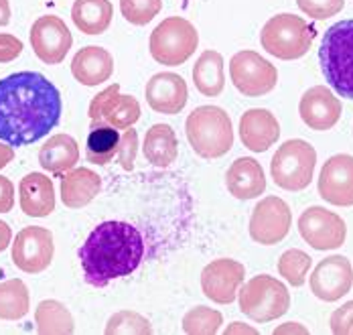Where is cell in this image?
Listing matches in <instances>:
<instances>
[{"mask_svg":"<svg viewBox=\"0 0 353 335\" xmlns=\"http://www.w3.org/2000/svg\"><path fill=\"white\" fill-rule=\"evenodd\" d=\"M59 90L39 72H17L0 79V141L27 147L47 136L61 120Z\"/></svg>","mask_w":353,"mask_h":335,"instance_id":"obj_1","label":"cell"},{"mask_svg":"<svg viewBox=\"0 0 353 335\" xmlns=\"http://www.w3.org/2000/svg\"><path fill=\"white\" fill-rule=\"evenodd\" d=\"M77 256L85 283L102 289L116 278L132 274L141 266L144 240L132 223L112 220L92 230Z\"/></svg>","mask_w":353,"mask_h":335,"instance_id":"obj_2","label":"cell"},{"mask_svg":"<svg viewBox=\"0 0 353 335\" xmlns=\"http://www.w3.org/2000/svg\"><path fill=\"white\" fill-rule=\"evenodd\" d=\"M325 81L341 98L353 100V19L331 25L319 47Z\"/></svg>","mask_w":353,"mask_h":335,"instance_id":"obj_3","label":"cell"},{"mask_svg":"<svg viewBox=\"0 0 353 335\" xmlns=\"http://www.w3.org/2000/svg\"><path fill=\"white\" fill-rule=\"evenodd\" d=\"M185 134L199 156L219 159L234 147V126L230 114L219 106H199L185 120Z\"/></svg>","mask_w":353,"mask_h":335,"instance_id":"obj_4","label":"cell"},{"mask_svg":"<svg viewBox=\"0 0 353 335\" xmlns=\"http://www.w3.org/2000/svg\"><path fill=\"white\" fill-rule=\"evenodd\" d=\"M315 41V29L303 17L281 12L272 17L260 33L262 49L276 59L292 61L309 53Z\"/></svg>","mask_w":353,"mask_h":335,"instance_id":"obj_5","label":"cell"},{"mask_svg":"<svg viewBox=\"0 0 353 335\" xmlns=\"http://www.w3.org/2000/svg\"><path fill=\"white\" fill-rule=\"evenodd\" d=\"M240 311L258 323H268L290 309V293L286 285L270 274H258L240 287Z\"/></svg>","mask_w":353,"mask_h":335,"instance_id":"obj_6","label":"cell"},{"mask_svg":"<svg viewBox=\"0 0 353 335\" xmlns=\"http://www.w3.org/2000/svg\"><path fill=\"white\" fill-rule=\"evenodd\" d=\"M317 165V150L303 139L286 141L270 161V175L284 191H303L311 185Z\"/></svg>","mask_w":353,"mask_h":335,"instance_id":"obj_7","label":"cell"},{"mask_svg":"<svg viewBox=\"0 0 353 335\" xmlns=\"http://www.w3.org/2000/svg\"><path fill=\"white\" fill-rule=\"evenodd\" d=\"M199 45V33L183 17H169L150 33L148 49L157 63L161 65H183Z\"/></svg>","mask_w":353,"mask_h":335,"instance_id":"obj_8","label":"cell"},{"mask_svg":"<svg viewBox=\"0 0 353 335\" xmlns=\"http://www.w3.org/2000/svg\"><path fill=\"white\" fill-rule=\"evenodd\" d=\"M230 77L234 88L248 98L270 94L279 83V70L256 51H240L230 59Z\"/></svg>","mask_w":353,"mask_h":335,"instance_id":"obj_9","label":"cell"},{"mask_svg":"<svg viewBox=\"0 0 353 335\" xmlns=\"http://www.w3.org/2000/svg\"><path fill=\"white\" fill-rule=\"evenodd\" d=\"M10 256L14 266L27 274H39L47 270L55 256L53 232L43 225L23 227L14 238Z\"/></svg>","mask_w":353,"mask_h":335,"instance_id":"obj_10","label":"cell"},{"mask_svg":"<svg viewBox=\"0 0 353 335\" xmlns=\"http://www.w3.org/2000/svg\"><path fill=\"white\" fill-rule=\"evenodd\" d=\"M292 212L288 203L276 197L268 195L256 203L250 216V238L262 246H274L283 242L290 232Z\"/></svg>","mask_w":353,"mask_h":335,"instance_id":"obj_11","label":"cell"},{"mask_svg":"<svg viewBox=\"0 0 353 335\" xmlns=\"http://www.w3.org/2000/svg\"><path fill=\"white\" fill-rule=\"evenodd\" d=\"M299 234L315 250H335L345 244L347 223L339 214L313 205L301 214Z\"/></svg>","mask_w":353,"mask_h":335,"instance_id":"obj_12","label":"cell"},{"mask_svg":"<svg viewBox=\"0 0 353 335\" xmlns=\"http://www.w3.org/2000/svg\"><path fill=\"white\" fill-rule=\"evenodd\" d=\"M92 122H106L118 130H126L141 120V102L134 96L120 94V83L102 90L88 108Z\"/></svg>","mask_w":353,"mask_h":335,"instance_id":"obj_13","label":"cell"},{"mask_svg":"<svg viewBox=\"0 0 353 335\" xmlns=\"http://www.w3.org/2000/svg\"><path fill=\"white\" fill-rule=\"evenodd\" d=\"M29 39L35 55L47 65L61 63L73 45L70 27L55 14L39 17L31 27Z\"/></svg>","mask_w":353,"mask_h":335,"instance_id":"obj_14","label":"cell"},{"mask_svg":"<svg viewBox=\"0 0 353 335\" xmlns=\"http://www.w3.org/2000/svg\"><path fill=\"white\" fill-rule=\"evenodd\" d=\"M246 268L244 264L232 258H217L210 262L201 272V291L217 305H232L240 287L244 285Z\"/></svg>","mask_w":353,"mask_h":335,"instance_id":"obj_15","label":"cell"},{"mask_svg":"<svg viewBox=\"0 0 353 335\" xmlns=\"http://www.w3.org/2000/svg\"><path fill=\"white\" fill-rule=\"evenodd\" d=\"M319 195L337 207L353 205V156L333 154L321 169L317 181Z\"/></svg>","mask_w":353,"mask_h":335,"instance_id":"obj_16","label":"cell"},{"mask_svg":"<svg viewBox=\"0 0 353 335\" xmlns=\"http://www.w3.org/2000/svg\"><path fill=\"white\" fill-rule=\"evenodd\" d=\"M311 291L319 301L335 303L341 297H345L353 287V268L352 262L345 256H329L323 258L315 266L311 274Z\"/></svg>","mask_w":353,"mask_h":335,"instance_id":"obj_17","label":"cell"},{"mask_svg":"<svg viewBox=\"0 0 353 335\" xmlns=\"http://www.w3.org/2000/svg\"><path fill=\"white\" fill-rule=\"evenodd\" d=\"M341 112H343L341 100L327 85H315L307 90L299 104L301 120L311 130H317V132L331 130L339 122Z\"/></svg>","mask_w":353,"mask_h":335,"instance_id":"obj_18","label":"cell"},{"mask_svg":"<svg viewBox=\"0 0 353 335\" xmlns=\"http://www.w3.org/2000/svg\"><path fill=\"white\" fill-rule=\"evenodd\" d=\"M146 104L159 114L175 116L187 106L189 100V88L187 81L173 72H161L154 74L146 83Z\"/></svg>","mask_w":353,"mask_h":335,"instance_id":"obj_19","label":"cell"},{"mask_svg":"<svg viewBox=\"0 0 353 335\" xmlns=\"http://www.w3.org/2000/svg\"><path fill=\"white\" fill-rule=\"evenodd\" d=\"M281 139V124L266 108H250L240 118V141L252 152H266Z\"/></svg>","mask_w":353,"mask_h":335,"instance_id":"obj_20","label":"cell"},{"mask_svg":"<svg viewBox=\"0 0 353 335\" xmlns=\"http://www.w3.org/2000/svg\"><path fill=\"white\" fill-rule=\"evenodd\" d=\"M71 74L85 88L102 85L114 74V57L104 47L88 45L73 55Z\"/></svg>","mask_w":353,"mask_h":335,"instance_id":"obj_21","label":"cell"},{"mask_svg":"<svg viewBox=\"0 0 353 335\" xmlns=\"http://www.w3.org/2000/svg\"><path fill=\"white\" fill-rule=\"evenodd\" d=\"M19 203L25 216L47 218L55 212V187L45 173H29L19 183Z\"/></svg>","mask_w":353,"mask_h":335,"instance_id":"obj_22","label":"cell"},{"mask_svg":"<svg viewBox=\"0 0 353 335\" xmlns=\"http://www.w3.org/2000/svg\"><path fill=\"white\" fill-rule=\"evenodd\" d=\"M225 185L236 199H242V201L256 199L258 195L266 191L264 169L256 159L240 156L230 165L225 173Z\"/></svg>","mask_w":353,"mask_h":335,"instance_id":"obj_23","label":"cell"},{"mask_svg":"<svg viewBox=\"0 0 353 335\" xmlns=\"http://www.w3.org/2000/svg\"><path fill=\"white\" fill-rule=\"evenodd\" d=\"M102 191V177L88 167H73L63 173L61 201L70 210H81L90 205Z\"/></svg>","mask_w":353,"mask_h":335,"instance_id":"obj_24","label":"cell"},{"mask_svg":"<svg viewBox=\"0 0 353 335\" xmlns=\"http://www.w3.org/2000/svg\"><path fill=\"white\" fill-rule=\"evenodd\" d=\"M79 163L77 141L70 134H53L39 149V165L53 175H63Z\"/></svg>","mask_w":353,"mask_h":335,"instance_id":"obj_25","label":"cell"},{"mask_svg":"<svg viewBox=\"0 0 353 335\" xmlns=\"http://www.w3.org/2000/svg\"><path fill=\"white\" fill-rule=\"evenodd\" d=\"M114 6L110 0H75L71 21L83 35H102L112 25Z\"/></svg>","mask_w":353,"mask_h":335,"instance_id":"obj_26","label":"cell"},{"mask_svg":"<svg viewBox=\"0 0 353 335\" xmlns=\"http://www.w3.org/2000/svg\"><path fill=\"white\" fill-rule=\"evenodd\" d=\"M144 156L150 165L167 169L176 161L179 141L175 130L169 124H152L144 134Z\"/></svg>","mask_w":353,"mask_h":335,"instance_id":"obj_27","label":"cell"},{"mask_svg":"<svg viewBox=\"0 0 353 335\" xmlns=\"http://www.w3.org/2000/svg\"><path fill=\"white\" fill-rule=\"evenodd\" d=\"M223 57L219 51L208 49L199 55V59L193 65V83L199 90V94L215 98L225 88V74H223Z\"/></svg>","mask_w":353,"mask_h":335,"instance_id":"obj_28","label":"cell"},{"mask_svg":"<svg viewBox=\"0 0 353 335\" xmlns=\"http://www.w3.org/2000/svg\"><path fill=\"white\" fill-rule=\"evenodd\" d=\"M120 130L106 122H92L85 143V159L94 165L112 163L120 149Z\"/></svg>","mask_w":353,"mask_h":335,"instance_id":"obj_29","label":"cell"},{"mask_svg":"<svg viewBox=\"0 0 353 335\" xmlns=\"http://www.w3.org/2000/svg\"><path fill=\"white\" fill-rule=\"evenodd\" d=\"M37 334L41 335H71L75 332V321L70 309L55 298L41 301L35 309Z\"/></svg>","mask_w":353,"mask_h":335,"instance_id":"obj_30","label":"cell"},{"mask_svg":"<svg viewBox=\"0 0 353 335\" xmlns=\"http://www.w3.org/2000/svg\"><path fill=\"white\" fill-rule=\"evenodd\" d=\"M31 311V293L21 278L0 283V319L19 321Z\"/></svg>","mask_w":353,"mask_h":335,"instance_id":"obj_31","label":"cell"},{"mask_svg":"<svg viewBox=\"0 0 353 335\" xmlns=\"http://www.w3.org/2000/svg\"><path fill=\"white\" fill-rule=\"evenodd\" d=\"M311 266H313V258L299 248L286 250L279 258V272L290 287H303Z\"/></svg>","mask_w":353,"mask_h":335,"instance_id":"obj_32","label":"cell"},{"mask_svg":"<svg viewBox=\"0 0 353 335\" xmlns=\"http://www.w3.org/2000/svg\"><path fill=\"white\" fill-rule=\"evenodd\" d=\"M223 325V315L210 307H195L183 317V332L189 335H213Z\"/></svg>","mask_w":353,"mask_h":335,"instance_id":"obj_33","label":"cell"},{"mask_svg":"<svg viewBox=\"0 0 353 335\" xmlns=\"http://www.w3.org/2000/svg\"><path fill=\"white\" fill-rule=\"evenodd\" d=\"M150 335V321L137 311H118L106 323V335Z\"/></svg>","mask_w":353,"mask_h":335,"instance_id":"obj_34","label":"cell"},{"mask_svg":"<svg viewBox=\"0 0 353 335\" xmlns=\"http://www.w3.org/2000/svg\"><path fill=\"white\" fill-rule=\"evenodd\" d=\"M163 8V0H120L122 17L137 27L148 25Z\"/></svg>","mask_w":353,"mask_h":335,"instance_id":"obj_35","label":"cell"},{"mask_svg":"<svg viewBox=\"0 0 353 335\" xmlns=\"http://www.w3.org/2000/svg\"><path fill=\"white\" fill-rule=\"evenodd\" d=\"M296 4L307 17L315 21H325L339 14L345 6V0H296Z\"/></svg>","mask_w":353,"mask_h":335,"instance_id":"obj_36","label":"cell"},{"mask_svg":"<svg viewBox=\"0 0 353 335\" xmlns=\"http://www.w3.org/2000/svg\"><path fill=\"white\" fill-rule=\"evenodd\" d=\"M139 132L130 126L122 132L120 136V149H118V163L124 171H132L134 169V161H137V152H139Z\"/></svg>","mask_w":353,"mask_h":335,"instance_id":"obj_37","label":"cell"},{"mask_svg":"<svg viewBox=\"0 0 353 335\" xmlns=\"http://www.w3.org/2000/svg\"><path fill=\"white\" fill-rule=\"evenodd\" d=\"M329 325L335 335H353V301H347L333 311Z\"/></svg>","mask_w":353,"mask_h":335,"instance_id":"obj_38","label":"cell"},{"mask_svg":"<svg viewBox=\"0 0 353 335\" xmlns=\"http://www.w3.org/2000/svg\"><path fill=\"white\" fill-rule=\"evenodd\" d=\"M23 53V41L8 33H0V63H10Z\"/></svg>","mask_w":353,"mask_h":335,"instance_id":"obj_39","label":"cell"},{"mask_svg":"<svg viewBox=\"0 0 353 335\" xmlns=\"http://www.w3.org/2000/svg\"><path fill=\"white\" fill-rule=\"evenodd\" d=\"M14 207V185L8 177L0 175V214H8Z\"/></svg>","mask_w":353,"mask_h":335,"instance_id":"obj_40","label":"cell"},{"mask_svg":"<svg viewBox=\"0 0 353 335\" xmlns=\"http://www.w3.org/2000/svg\"><path fill=\"white\" fill-rule=\"evenodd\" d=\"M12 244V230L6 222L0 220V252H4Z\"/></svg>","mask_w":353,"mask_h":335,"instance_id":"obj_41","label":"cell"},{"mask_svg":"<svg viewBox=\"0 0 353 335\" xmlns=\"http://www.w3.org/2000/svg\"><path fill=\"white\" fill-rule=\"evenodd\" d=\"M14 161V149L6 143H0V169L8 167Z\"/></svg>","mask_w":353,"mask_h":335,"instance_id":"obj_42","label":"cell"},{"mask_svg":"<svg viewBox=\"0 0 353 335\" xmlns=\"http://www.w3.org/2000/svg\"><path fill=\"white\" fill-rule=\"evenodd\" d=\"M274 334L281 335V334H309V329L307 327H303L301 323H284L281 325L279 329H274Z\"/></svg>","mask_w":353,"mask_h":335,"instance_id":"obj_43","label":"cell"},{"mask_svg":"<svg viewBox=\"0 0 353 335\" xmlns=\"http://www.w3.org/2000/svg\"><path fill=\"white\" fill-rule=\"evenodd\" d=\"M10 23V4L8 0H0V27H6Z\"/></svg>","mask_w":353,"mask_h":335,"instance_id":"obj_44","label":"cell"},{"mask_svg":"<svg viewBox=\"0 0 353 335\" xmlns=\"http://www.w3.org/2000/svg\"><path fill=\"white\" fill-rule=\"evenodd\" d=\"M225 334H258V332L252 329V327H246V323H238V321H236V323H232V325L225 329Z\"/></svg>","mask_w":353,"mask_h":335,"instance_id":"obj_45","label":"cell"}]
</instances>
